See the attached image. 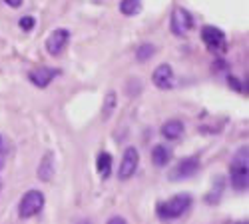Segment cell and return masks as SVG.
Returning a JSON list of instances; mask_svg holds the SVG:
<instances>
[{
  "label": "cell",
  "mask_w": 249,
  "mask_h": 224,
  "mask_svg": "<svg viewBox=\"0 0 249 224\" xmlns=\"http://www.w3.org/2000/svg\"><path fill=\"white\" fill-rule=\"evenodd\" d=\"M194 204V198L192 194H176L174 198L170 200H163L156 206V214L160 220H176V218H181L185 212H188Z\"/></svg>",
  "instance_id": "1"
},
{
  "label": "cell",
  "mask_w": 249,
  "mask_h": 224,
  "mask_svg": "<svg viewBox=\"0 0 249 224\" xmlns=\"http://www.w3.org/2000/svg\"><path fill=\"white\" fill-rule=\"evenodd\" d=\"M230 172H231L233 190L235 192H247V186H249V150H247V146H241L235 152Z\"/></svg>",
  "instance_id": "2"
},
{
  "label": "cell",
  "mask_w": 249,
  "mask_h": 224,
  "mask_svg": "<svg viewBox=\"0 0 249 224\" xmlns=\"http://www.w3.org/2000/svg\"><path fill=\"white\" fill-rule=\"evenodd\" d=\"M44 202H46V198L40 190H28L18 204V216L20 218H32V216L40 214L44 208Z\"/></svg>",
  "instance_id": "3"
},
{
  "label": "cell",
  "mask_w": 249,
  "mask_h": 224,
  "mask_svg": "<svg viewBox=\"0 0 249 224\" xmlns=\"http://www.w3.org/2000/svg\"><path fill=\"white\" fill-rule=\"evenodd\" d=\"M194 16L190 10H185L181 6H178L174 12H172V18H170V28H172V34L176 36H185L192 28H194Z\"/></svg>",
  "instance_id": "4"
},
{
  "label": "cell",
  "mask_w": 249,
  "mask_h": 224,
  "mask_svg": "<svg viewBox=\"0 0 249 224\" xmlns=\"http://www.w3.org/2000/svg\"><path fill=\"white\" fill-rule=\"evenodd\" d=\"M70 42V30L66 28H56L50 32V36L46 38V52L50 56H60L62 52H64V48L68 46Z\"/></svg>",
  "instance_id": "5"
},
{
  "label": "cell",
  "mask_w": 249,
  "mask_h": 224,
  "mask_svg": "<svg viewBox=\"0 0 249 224\" xmlns=\"http://www.w3.org/2000/svg\"><path fill=\"white\" fill-rule=\"evenodd\" d=\"M138 164H140V154L134 146H128L126 152H124V158H122V164H120V170H118V178L120 180H128L134 176V172L138 170Z\"/></svg>",
  "instance_id": "6"
},
{
  "label": "cell",
  "mask_w": 249,
  "mask_h": 224,
  "mask_svg": "<svg viewBox=\"0 0 249 224\" xmlns=\"http://www.w3.org/2000/svg\"><path fill=\"white\" fill-rule=\"evenodd\" d=\"M197 170H199V160L196 156L183 158V160L178 162V164L174 166V170L170 172V180H185V178L197 174Z\"/></svg>",
  "instance_id": "7"
},
{
  "label": "cell",
  "mask_w": 249,
  "mask_h": 224,
  "mask_svg": "<svg viewBox=\"0 0 249 224\" xmlns=\"http://www.w3.org/2000/svg\"><path fill=\"white\" fill-rule=\"evenodd\" d=\"M201 40H203V44L213 52H219L225 48V34L217 26H203L201 28Z\"/></svg>",
  "instance_id": "8"
},
{
  "label": "cell",
  "mask_w": 249,
  "mask_h": 224,
  "mask_svg": "<svg viewBox=\"0 0 249 224\" xmlns=\"http://www.w3.org/2000/svg\"><path fill=\"white\" fill-rule=\"evenodd\" d=\"M62 72L58 70V68H50V66H38V68H34V70H30V74H28V78H30V82L34 84V86H38V88H46L52 80L56 78V76H60Z\"/></svg>",
  "instance_id": "9"
},
{
  "label": "cell",
  "mask_w": 249,
  "mask_h": 224,
  "mask_svg": "<svg viewBox=\"0 0 249 224\" xmlns=\"http://www.w3.org/2000/svg\"><path fill=\"white\" fill-rule=\"evenodd\" d=\"M152 80H154V84L160 88V90H170L174 86V70L168 62H163L160 64L154 74H152Z\"/></svg>",
  "instance_id": "10"
},
{
  "label": "cell",
  "mask_w": 249,
  "mask_h": 224,
  "mask_svg": "<svg viewBox=\"0 0 249 224\" xmlns=\"http://www.w3.org/2000/svg\"><path fill=\"white\" fill-rule=\"evenodd\" d=\"M185 132V126H183V122L181 120H168V122H163V126H161V136L165 140H170V142H178Z\"/></svg>",
  "instance_id": "11"
},
{
  "label": "cell",
  "mask_w": 249,
  "mask_h": 224,
  "mask_svg": "<svg viewBox=\"0 0 249 224\" xmlns=\"http://www.w3.org/2000/svg\"><path fill=\"white\" fill-rule=\"evenodd\" d=\"M170 160H172L170 146H165V144H156L154 146V150H152V162H154V166L163 168V166L170 164Z\"/></svg>",
  "instance_id": "12"
},
{
  "label": "cell",
  "mask_w": 249,
  "mask_h": 224,
  "mask_svg": "<svg viewBox=\"0 0 249 224\" xmlns=\"http://www.w3.org/2000/svg\"><path fill=\"white\" fill-rule=\"evenodd\" d=\"M52 176H54V154L46 152L42 156V160H40V164H38V178L48 182Z\"/></svg>",
  "instance_id": "13"
},
{
  "label": "cell",
  "mask_w": 249,
  "mask_h": 224,
  "mask_svg": "<svg viewBox=\"0 0 249 224\" xmlns=\"http://www.w3.org/2000/svg\"><path fill=\"white\" fill-rule=\"evenodd\" d=\"M223 188H225V178H223V176H215V178H213V184H212V192L205 196V202H207V204L215 206L217 202L221 200Z\"/></svg>",
  "instance_id": "14"
},
{
  "label": "cell",
  "mask_w": 249,
  "mask_h": 224,
  "mask_svg": "<svg viewBox=\"0 0 249 224\" xmlns=\"http://www.w3.org/2000/svg\"><path fill=\"white\" fill-rule=\"evenodd\" d=\"M96 170L102 178H108L112 172V154L110 152H100L96 158Z\"/></svg>",
  "instance_id": "15"
},
{
  "label": "cell",
  "mask_w": 249,
  "mask_h": 224,
  "mask_svg": "<svg viewBox=\"0 0 249 224\" xmlns=\"http://www.w3.org/2000/svg\"><path fill=\"white\" fill-rule=\"evenodd\" d=\"M142 10V0H122L120 2V12L124 16H136Z\"/></svg>",
  "instance_id": "16"
},
{
  "label": "cell",
  "mask_w": 249,
  "mask_h": 224,
  "mask_svg": "<svg viewBox=\"0 0 249 224\" xmlns=\"http://www.w3.org/2000/svg\"><path fill=\"white\" fill-rule=\"evenodd\" d=\"M156 54V46L154 44H142L136 52V58L140 60V62H146V60H150L152 56Z\"/></svg>",
  "instance_id": "17"
},
{
  "label": "cell",
  "mask_w": 249,
  "mask_h": 224,
  "mask_svg": "<svg viewBox=\"0 0 249 224\" xmlns=\"http://www.w3.org/2000/svg\"><path fill=\"white\" fill-rule=\"evenodd\" d=\"M114 106H116V92H108L106 102H104V108H102V118H104V120H108V118H110Z\"/></svg>",
  "instance_id": "18"
},
{
  "label": "cell",
  "mask_w": 249,
  "mask_h": 224,
  "mask_svg": "<svg viewBox=\"0 0 249 224\" xmlns=\"http://www.w3.org/2000/svg\"><path fill=\"white\" fill-rule=\"evenodd\" d=\"M18 26H20V30L30 32V30L36 26V18H34V16H22V18L18 20Z\"/></svg>",
  "instance_id": "19"
},
{
  "label": "cell",
  "mask_w": 249,
  "mask_h": 224,
  "mask_svg": "<svg viewBox=\"0 0 249 224\" xmlns=\"http://www.w3.org/2000/svg\"><path fill=\"white\" fill-rule=\"evenodd\" d=\"M4 2H6L10 8H20V6H22L24 0H4Z\"/></svg>",
  "instance_id": "20"
},
{
  "label": "cell",
  "mask_w": 249,
  "mask_h": 224,
  "mask_svg": "<svg viewBox=\"0 0 249 224\" xmlns=\"http://www.w3.org/2000/svg\"><path fill=\"white\" fill-rule=\"evenodd\" d=\"M4 166V144H2V136H0V168Z\"/></svg>",
  "instance_id": "21"
},
{
  "label": "cell",
  "mask_w": 249,
  "mask_h": 224,
  "mask_svg": "<svg viewBox=\"0 0 249 224\" xmlns=\"http://www.w3.org/2000/svg\"><path fill=\"white\" fill-rule=\"evenodd\" d=\"M110 222H122V224H126L128 220H126V218H122V216H114V218L108 220V224H110Z\"/></svg>",
  "instance_id": "22"
},
{
  "label": "cell",
  "mask_w": 249,
  "mask_h": 224,
  "mask_svg": "<svg viewBox=\"0 0 249 224\" xmlns=\"http://www.w3.org/2000/svg\"><path fill=\"white\" fill-rule=\"evenodd\" d=\"M0 192H2V180H0Z\"/></svg>",
  "instance_id": "23"
}]
</instances>
